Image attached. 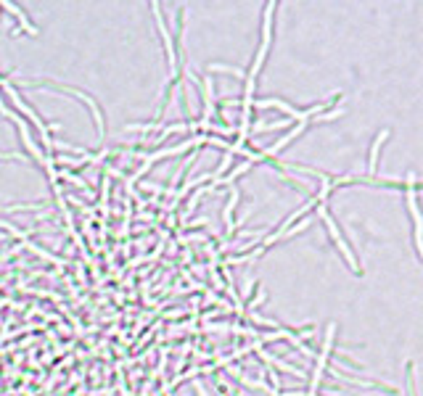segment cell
<instances>
[{
    "label": "cell",
    "instance_id": "6da1fadb",
    "mask_svg": "<svg viewBox=\"0 0 423 396\" xmlns=\"http://www.w3.org/2000/svg\"><path fill=\"white\" fill-rule=\"evenodd\" d=\"M3 9H6V14H9V16L16 19V21H19V27L24 29L27 35H37V27H35V24H32V21H29L27 14H24V11H19L16 6H14V3H3Z\"/></svg>",
    "mask_w": 423,
    "mask_h": 396
},
{
    "label": "cell",
    "instance_id": "7a4b0ae2",
    "mask_svg": "<svg viewBox=\"0 0 423 396\" xmlns=\"http://www.w3.org/2000/svg\"><path fill=\"white\" fill-rule=\"evenodd\" d=\"M389 137V130H384V132H378L376 140H373V145H370V159H368V177L373 180L376 177V167H378V148L387 143Z\"/></svg>",
    "mask_w": 423,
    "mask_h": 396
}]
</instances>
